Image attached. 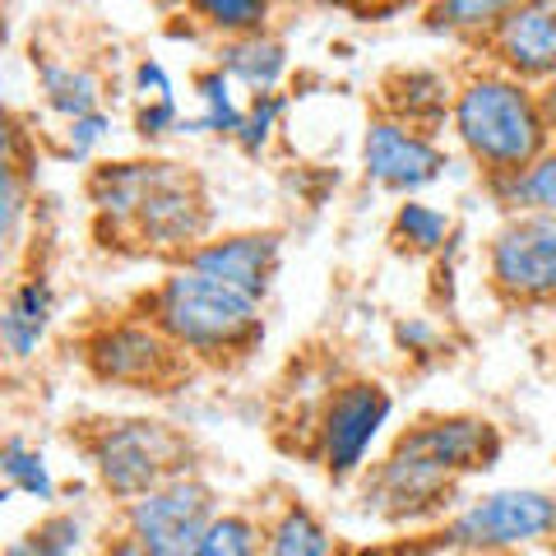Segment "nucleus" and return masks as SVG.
<instances>
[{"label": "nucleus", "mask_w": 556, "mask_h": 556, "mask_svg": "<svg viewBox=\"0 0 556 556\" xmlns=\"http://www.w3.org/2000/svg\"><path fill=\"white\" fill-rule=\"evenodd\" d=\"M501 427L482 413L417 417L362 473V506L386 525H427L455 506L464 478L501 464Z\"/></svg>", "instance_id": "obj_1"}, {"label": "nucleus", "mask_w": 556, "mask_h": 556, "mask_svg": "<svg viewBox=\"0 0 556 556\" xmlns=\"http://www.w3.org/2000/svg\"><path fill=\"white\" fill-rule=\"evenodd\" d=\"M135 311L159 325L195 367H241L265 339V302L190 265H172Z\"/></svg>", "instance_id": "obj_2"}, {"label": "nucleus", "mask_w": 556, "mask_h": 556, "mask_svg": "<svg viewBox=\"0 0 556 556\" xmlns=\"http://www.w3.org/2000/svg\"><path fill=\"white\" fill-rule=\"evenodd\" d=\"M450 135L464 149V159L478 167L482 181L510 177V172L529 167L552 149L543 108H538V89L496 70L492 61L482 70H468L459 79Z\"/></svg>", "instance_id": "obj_3"}, {"label": "nucleus", "mask_w": 556, "mask_h": 556, "mask_svg": "<svg viewBox=\"0 0 556 556\" xmlns=\"http://www.w3.org/2000/svg\"><path fill=\"white\" fill-rule=\"evenodd\" d=\"M84 455L93 464L98 486L116 506L153 492L181 473H195V445L186 431L159 417H108L84 431Z\"/></svg>", "instance_id": "obj_4"}, {"label": "nucleus", "mask_w": 556, "mask_h": 556, "mask_svg": "<svg viewBox=\"0 0 556 556\" xmlns=\"http://www.w3.org/2000/svg\"><path fill=\"white\" fill-rule=\"evenodd\" d=\"M437 543L464 556H519L556 547V496L543 486H501L450 510Z\"/></svg>", "instance_id": "obj_5"}, {"label": "nucleus", "mask_w": 556, "mask_h": 556, "mask_svg": "<svg viewBox=\"0 0 556 556\" xmlns=\"http://www.w3.org/2000/svg\"><path fill=\"white\" fill-rule=\"evenodd\" d=\"M79 357L98 386L139 390V394L177 390L190 376V367H195V362H190L159 325L139 316V311L93 325L79 343Z\"/></svg>", "instance_id": "obj_6"}, {"label": "nucleus", "mask_w": 556, "mask_h": 556, "mask_svg": "<svg viewBox=\"0 0 556 556\" xmlns=\"http://www.w3.org/2000/svg\"><path fill=\"white\" fill-rule=\"evenodd\" d=\"M394 413L390 390L371 376H348L320 399L316 422H311V455L329 482H357L367 473L376 441L386 437Z\"/></svg>", "instance_id": "obj_7"}, {"label": "nucleus", "mask_w": 556, "mask_h": 556, "mask_svg": "<svg viewBox=\"0 0 556 556\" xmlns=\"http://www.w3.org/2000/svg\"><path fill=\"white\" fill-rule=\"evenodd\" d=\"M486 288L496 302L556 306V214H510L486 241Z\"/></svg>", "instance_id": "obj_8"}, {"label": "nucleus", "mask_w": 556, "mask_h": 556, "mask_svg": "<svg viewBox=\"0 0 556 556\" xmlns=\"http://www.w3.org/2000/svg\"><path fill=\"white\" fill-rule=\"evenodd\" d=\"M218 496L200 473H181L121 506V529L135 533L149 556H200V543L218 515Z\"/></svg>", "instance_id": "obj_9"}, {"label": "nucleus", "mask_w": 556, "mask_h": 556, "mask_svg": "<svg viewBox=\"0 0 556 556\" xmlns=\"http://www.w3.org/2000/svg\"><path fill=\"white\" fill-rule=\"evenodd\" d=\"M208 237H214V208H208L204 181L190 167L163 159L159 181H153L144 204H139L135 228H130L135 251L186 260Z\"/></svg>", "instance_id": "obj_10"}, {"label": "nucleus", "mask_w": 556, "mask_h": 556, "mask_svg": "<svg viewBox=\"0 0 556 556\" xmlns=\"http://www.w3.org/2000/svg\"><path fill=\"white\" fill-rule=\"evenodd\" d=\"M445 149L437 135L417 130V126H404L386 112H376L362 130V172L367 181L390 190V195L408 200V195H422L427 186H437L445 177Z\"/></svg>", "instance_id": "obj_11"}, {"label": "nucleus", "mask_w": 556, "mask_h": 556, "mask_svg": "<svg viewBox=\"0 0 556 556\" xmlns=\"http://www.w3.org/2000/svg\"><path fill=\"white\" fill-rule=\"evenodd\" d=\"M177 265H190L218 283H228L247 298L265 302L274 292L278 265H283V232L274 228H241V232H214L208 241H200L195 251Z\"/></svg>", "instance_id": "obj_12"}, {"label": "nucleus", "mask_w": 556, "mask_h": 556, "mask_svg": "<svg viewBox=\"0 0 556 556\" xmlns=\"http://www.w3.org/2000/svg\"><path fill=\"white\" fill-rule=\"evenodd\" d=\"M486 61L533 89L556 79V0H525L486 38Z\"/></svg>", "instance_id": "obj_13"}, {"label": "nucleus", "mask_w": 556, "mask_h": 556, "mask_svg": "<svg viewBox=\"0 0 556 556\" xmlns=\"http://www.w3.org/2000/svg\"><path fill=\"white\" fill-rule=\"evenodd\" d=\"M159 167L163 159H121V163H98L89 172V204H93V232L102 247H121L130 241V228H135V214L144 195L159 181Z\"/></svg>", "instance_id": "obj_14"}, {"label": "nucleus", "mask_w": 556, "mask_h": 556, "mask_svg": "<svg viewBox=\"0 0 556 556\" xmlns=\"http://www.w3.org/2000/svg\"><path fill=\"white\" fill-rule=\"evenodd\" d=\"M455 93L459 84L437 65H399L380 79V112L417 126L427 135H441L450 126V112H455Z\"/></svg>", "instance_id": "obj_15"}, {"label": "nucleus", "mask_w": 556, "mask_h": 556, "mask_svg": "<svg viewBox=\"0 0 556 556\" xmlns=\"http://www.w3.org/2000/svg\"><path fill=\"white\" fill-rule=\"evenodd\" d=\"M51 320H56V283L33 269L20 274L5 292V306H0V343H5L10 362H33L38 348L51 334Z\"/></svg>", "instance_id": "obj_16"}, {"label": "nucleus", "mask_w": 556, "mask_h": 556, "mask_svg": "<svg viewBox=\"0 0 556 556\" xmlns=\"http://www.w3.org/2000/svg\"><path fill=\"white\" fill-rule=\"evenodd\" d=\"M214 65L218 70H228L237 89H247V93H269L283 84L288 75V47L283 38H274V33H247V38H228V42H218L214 51Z\"/></svg>", "instance_id": "obj_17"}, {"label": "nucleus", "mask_w": 556, "mask_h": 556, "mask_svg": "<svg viewBox=\"0 0 556 556\" xmlns=\"http://www.w3.org/2000/svg\"><path fill=\"white\" fill-rule=\"evenodd\" d=\"M33 70H38V93L47 102V112H56L61 121L102 112V79L89 65L79 61H38L33 56Z\"/></svg>", "instance_id": "obj_18"}, {"label": "nucleus", "mask_w": 556, "mask_h": 556, "mask_svg": "<svg viewBox=\"0 0 556 556\" xmlns=\"http://www.w3.org/2000/svg\"><path fill=\"white\" fill-rule=\"evenodd\" d=\"M450 237H455V218H450V208H437L427 200H399L394 214H390V241L399 255L408 260H431L450 247Z\"/></svg>", "instance_id": "obj_19"}, {"label": "nucleus", "mask_w": 556, "mask_h": 556, "mask_svg": "<svg viewBox=\"0 0 556 556\" xmlns=\"http://www.w3.org/2000/svg\"><path fill=\"white\" fill-rule=\"evenodd\" d=\"M519 5H525V0H427L422 20H427L431 33L486 47V38H492Z\"/></svg>", "instance_id": "obj_20"}, {"label": "nucleus", "mask_w": 556, "mask_h": 556, "mask_svg": "<svg viewBox=\"0 0 556 556\" xmlns=\"http://www.w3.org/2000/svg\"><path fill=\"white\" fill-rule=\"evenodd\" d=\"M265 556H339V547L316 510L302 501H283L265 519Z\"/></svg>", "instance_id": "obj_21"}, {"label": "nucleus", "mask_w": 556, "mask_h": 556, "mask_svg": "<svg viewBox=\"0 0 556 556\" xmlns=\"http://www.w3.org/2000/svg\"><path fill=\"white\" fill-rule=\"evenodd\" d=\"M486 195L510 214H556V149H547L543 159H533L529 167L510 172L501 181H482Z\"/></svg>", "instance_id": "obj_22"}, {"label": "nucleus", "mask_w": 556, "mask_h": 556, "mask_svg": "<svg viewBox=\"0 0 556 556\" xmlns=\"http://www.w3.org/2000/svg\"><path fill=\"white\" fill-rule=\"evenodd\" d=\"M0 478H5L10 496H28L38 506H56V478H51V464L38 445H28L24 437H5L0 445Z\"/></svg>", "instance_id": "obj_23"}, {"label": "nucleus", "mask_w": 556, "mask_h": 556, "mask_svg": "<svg viewBox=\"0 0 556 556\" xmlns=\"http://www.w3.org/2000/svg\"><path fill=\"white\" fill-rule=\"evenodd\" d=\"M195 98H200V116H195V135H223L237 139L241 121H247V102L237 98V84L228 70L208 65L195 75Z\"/></svg>", "instance_id": "obj_24"}, {"label": "nucleus", "mask_w": 556, "mask_h": 556, "mask_svg": "<svg viewBox=\"0 0 556 556\" xmlns=\"http://www.w3.org/2000/svg\"><path fill=\"white\" fill-rule=\"evenodd\" d=\"M186 14L204 33H214L218 42H228V38H247V33H265L274 0H190Z\"/></svg>", "instance_id": "obj_25"}, {"label": "nucleus", "mask_w": 556, "mask_h": 556, "mask_svg": "<svg viewBox=\"0 0 556 556\" xmlns=\"http://www.w3.org/2000/svg\"><path fill=\"white\" fill-rule=\"evenodd\" d=\"M200 556H265V519H255L251 510H218Z\"/></svg>", "instance_id": "obj_26"}, {"label": "nucleus", "mask_w": 556, "mask_h": 556, "mask_svg": "<svg viewBox=\"0 0 556 556\" xmlns=\"http://www.w3.org/2000/svg\"><path fill=\"white\" fill-rule=\"evenodd\" d=\"M288 108H292V98H288L283 89L251 93V98H247V121H241V130H237L232 144L247 153V159H260V153L274 144V135H278V126H283Z\"/></svg>", "instance_id": "obj_27"}, {"label": "nucleus", "mask_w": 556, "mask_h": 556, "mask_svg": "<svg viewBox=\"0 0 556 556\" xmlns=\"http://www.w3.org/2000/svg\"><path fill=\"white\" fill-rule=\"evenodd\" d=\"M24 538L38 547V556H79L89 547V525L75 510H47Z\"/></svg>", "instance_id": "obj_28"}, {"label": "nucleus", "mask_w": 556, "mask_h": 556, "mask_svg": "<svg viewBox=\"0 0 556 556\" xmlns=\"http://www.w3.org/2000/svg\"><path fill=\"white\" fill-rule=\"evenodd\" d=\"M108 135H112V112L108 108L89 112V116H75V121H65V130H61V153L65 159H75V163H89L93 149Z\"/></svg>", "instance_id": "obj_29"}, {"label": "nucleus", "mask_w": 556, "mask_h": 556, "mask_svg": "<svg viewBox=\"0 0 556 556\" xmlns=\"http://www.w3.org/2000/svg\"><path fill=\"white\" fill-rule=\"evenodd\" d=\"M186 130V116L177 108V98H163V102H139L135 108V135L144 144H159V139Z\"/></svg>", "instance_id": "obj_30"}, {"label": "nucleus", "mask_w": 556, "mask_h": 556, "mask_svg": "<svg viewBox=\"0 0 556 556\" xmlns=\"http://www.w3.org/2000/svg\"><path fill=\"white\" fill-rule=\"evenodd\" d=\"M130 89H135V98H139V102H163V98H177V84H172L167 65H163V61H153V56H144V61L135 65Z\"/></svg>", "instance_id": "obj_31"}, {"label": "nucleus", "mask_w": 556, "mask_h": 556, "mask_svg": "<svg viewBox=\"0 0 556 556\" xmlns=\"http://www.w3.org/2000/svg\"><path fill=\"white\" fill-rule=\"evenodd\" d=\"M394 339L408 348V353H417V357H427L431 348H437V329H431L427 320H399L394 325Z\"/></svg>", "instance_id": "obj_32"}, {"label": "nucleus", "mask_w": 556, "mask_h": 556, "mask_svg": "<svg viewBox=\"0 0 556 556\" xmlns=\"http://www.w3.org/2000/svg\"><path fill=\"white\" fill-rule=\"evenodd\" d=\"M320 5H334V10H348V14H367V20H386V14L404 10L408 0H320Z\"/></svg>", "instance_id": "obj_33"}, {"label": "nucleus", "mask_w": 556, "mask_h": 556, "mask_svg": "<svg viewBox=\"0 0 556 556\" xmlns=\"http://www.w3.org/2000/svg\"><path fill=\"white\" fill-rule=\"evenodd\" d=\"M93 556H149V552H144V543H139L135 533L121 529V533H108V538H102V543L93 547Z\"/></svg>", "instance_id": "obj_34"}, {"label": "nucleus", "mask_w": 556, "mask_h": 556, "mask_svg": "<svg viewBox=\"0 0 556 556\" xmlns=\"http://www.w3.org/2000/svg\"><path fill=\"white\" fill-rule=\"evenodd\" d=\"M538 108H543V121H547V135H552V149H556V79L538 84Z\"/></svg>", "instance_id": "obj_35"}, {"label": "nucleus", "mask_w": 556, "mask_h": 556, "mask_svg": "<svg viewBox=\"0 0 556 556\" xmlns=\"http://www.w3.org/2000/svg\"><path fill=\"white\" fill-rule=\"evenodd\" d=\"M0 556H38V547H33L28 538H10L5 552H0Z\"/></svg>", "instance_id": "obj_36"}, {"label": "nucleus", "mask_w": 556, "mask_h": 556, "mask_svg": "<svg viewBox=\"0 0 556 556\" xmlns=\"http://www.w3.org/2000/svg\"><path fill=\"white\" fill-rule=\"evenodd\" d=\"M159 5H163V10H172V5H190V0H159Z\"/></svg>", "instance_id": "obj_37"}, {"label": "nucleus", "mask_w": 556, "mask_h": 556, "mask_svg": "<svg viewBox=\"0 0 556 556\" xmlns=\"http://www.w3.org/2000/svg\"><path fill=\"white\" fill-rule=\"evenodd\" d=\"M552 552H556V547H552Z\"/></svg>", "instance_id": "obj_38"}]
</instances>
